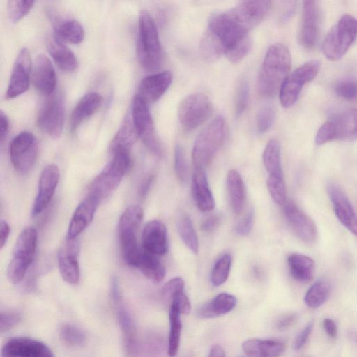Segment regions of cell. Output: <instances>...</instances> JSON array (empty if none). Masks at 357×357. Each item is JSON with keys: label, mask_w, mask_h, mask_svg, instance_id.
Returning a JSON list of instances; mask_svg holds the SVG:
<instances>
[{"label": "cell", "mask_w": 357, "mask_h": 357, "mask_svg": "<svg viewBox=\"0 0 357 357\" xmlns=\"http://www.w3.org/2000/svg\"><path fill=\"white\" fill-rule=\"evenodd\" d=\"M238 6L213 14L208 20L207 29L220 43L224 54L232 63L241 61L252 48L249 31L254 29Z\"/></svg>", "instance_id": "1"}, {"label": "cell", "mask_w": 357, "mask_h": 357, "mask_svg": "<svg viewBox=\"0 0 357 357\" xmlns=\"http://www.w3.org/2000/svg\"><path fill=\"white\" fill-rule=\"evenodd\" d=\"M291 59L288 47L282 43L269 47L262 63L257 79L259 94L273 98L280 89L289 74Z\"/></svg>", "instance_id": "2"}, {"label": "cell", "mask_w": 357, "mask_h": 357, "mask_svg": "<svg viewBox=\"0 0 357 357\" xmlns=\"http://www.w3.org/2000/svg\"><path fill=\"white\" fill-rule=\"evenodd\" d=\"M137 55L141 66L148 71H156L162 65L164 55L157 28L145 10L139 16Z\"/></svg>", "instance_id": "3"}, {"label": "cell", "mask_w": 357, "mask_h": 357, "mask_svg": "<svg viewBox=\"0 0 357 357\" xmlns=\"http://www.w3.org/2000/svg\"><path fill=\"white\" fill-rule=\"evenodd\" d=\"M227 132L225 119L217 116L197 135L192 151L195 167L205 169L213 161L224 143Z\"/></svg>", "instance_id": "4"}, {"label": "cell", "mask_w": 357, "mask_h": 357, "mask_svg": "<svg viewBox=\"0 0 357 357\" xmlns=\"http://www.w3.org/2000/svg\"><path fill=\"white\" fill-rule=\"evenodd\" d=\"M144 212L137 205L128 207L121 214L117 225V234L123 257L130 266L135 267L142 250L139 246L137 232Z\"/></svg>", "instance_id": "5"}, {"label": "cell", "mask_w": 357, "mask_h": 357, "mask_svg": "<svg viewBox=\"0 0 357 357\" xmlns=\"http://www.w3.org/2000/svg\"><path fill=\"white\" fill-rule=\"evenodd\" d=\"M37 243V231L31 227L24 229L18 236L7 268V277L11 283L18 284L24 278L33 261Z\"/></svg>", "instance_id": "6"}, {"label": "cell", "mask_w": 357, "mask_h": 357, "mask_svg": "<svg viewBox=\"0 0 357 357\" xmlns=\"http://www.w3.org/2000/svg\"><path fill=\"white\" fill-rule=\"evenodd\" d=\"M111 162L91 182L88 194L100 201L107 197L119 186L130 165V151H116L112 153Z\"/></svg>", "instance_id": "7"}, {"label": "cell", "mask_w": 357, "mask_h": 357, "mask_svg": "<svg viewBox=\"0 0 357 357\" xmlns=\"http://www.w3.org/2000/svg\"><path fill=\"white\" fill-rule=\"evenodd\" d=\"M357 36V19L346 14L331 28L322 43V52L331 61L340 59Z\"/></svg>", "instance_id": "8"}, {"label": "cell", "mask_w": 357, "mask_h": 357, "mask_svg": "<svg viewBox=\"0 0 357 357\" xmlns=\"http://www.w3.org/2000/svg\"><path fill=\"white\" fill-rule=\"evenodd\" d=\"M357 139V109L344 111L325 122L318 130L315 142L322 145L334 140Z\"/></svg>", "instance_id": "9"}, {"label": "cell", "mask_w": 357, "mask_h": 357, "mask_svg": "<svg viewBox=\"0 0 357 357\" xmlns=\"http://www.w3.org/2000/svg\"><path fill=\"white\" fill-rule=\"evenodd\" d=\"M320 68L319 60H311L289 74L279 93L284 107L289 108L296 103L303 86L315 78Z\"/></svg>", "instance_id": "10"}, {"label": "cell", "mask_w": 357, "mask_h": 357, "mask_svg": "<svg viewBox=\"0 0 357 357\" xmlns=\"http://www.w3.org/2000/svg\"><path fill=\"white\" fill-rule=\"evenodd\" d=\"M131 118L138 137L151 151L160 155L162 149L155 133L147 102L139 94H137L132 100Z\"/></svg>", "instance_id": "11"}, {"label": "cell", "mask_w": 357, "mask_h": 357, "mask_svg": "<svg viewBox=\"0 0 357 357\" xmlns=\"http://www.w3.org/2000/svg\"><path fill=\"white\" fill-rule=\"evenodd\" d=\"M213 105L207 96L201 93L190 94L178 105L177 114L183 127L192 130L202 125L210 116Z\"/></svg>", "instance_id": "12"}, {"label": "cell", "mask_w": 357, "mask_h": 357, "mask_svg": "<svg viewBox=\"0 0 357 357\" xmlns=\"http://www.w3.org/2000/svg\"><path fill=\"white\" fill-rule=\"evenodd\" d=\"M38 152V141L33 134L24 131L16 135L10 144L9 155L14 169L22 174L33 168Z\"/></svg>", "instance_id": "13"}, {"label": "cell", "mask_w": 357, "mask_h": 357, "mask_svg": "<svg viewBox=\"0 0 357 357\" xmlns=\"http://www.w3.org/2000/svg\"><path fill=\"white\" fill-rule=\"evenodd\" d=\"M38 114V128L53 138L61 136L64 124L65 103L61 94L48 96Z\"/></svg>", "instance_id": "14"}, {"label": "cell", "mask_w": 357, "mask_h": 357, "mask_svg": "<svg viewBox=\"0 0 357 357\" xmlns=\"http://www.w3.org/2000/svg\"><path fill=\"white\" fill-rule=\"evenodd\" d=\"M79 252V243L77 238L66 237L57 253L60 274L63 280L71 285L77 284L80 279Z\"/></svg>", "instance_id": "15"}, {"label": "cell", "mask_w": 357, "mask_h": 357, "mask_svg": "<svg viewBox=\"0 0 357 357\" xmlns=\"http://www.w3.org/2000/svg\"><path fill=\"white\" fill-rule=\"evenodd\" d=\"M31 59L29 52L22 48L14 63L6 91L8 99L15 98L27 91L31 73Z\"/></svg>", "instance_id": "16"}, {"label": "cell", "mask_w": 357, "mask_h": 357, "mask_svg": "<svg viewBox=\"0 0 357 357\" xmlns=\"http://www.w3.org/2000/svg\"><path fill=\"white\" fill-rule=\"evenodd\" d=\"M60 171L55 164H49L43 169L39 181L38 192L32 209V217L40 214L49 205L59 183Z\"/></svg>", "instance_id": "17"}, {"label": "cell", "mask_w": 357, "mask_h": 357, "mask_svg": "<svg viewBox=\"0 0 357 357\" xmlns=\"http://www.w3.org/2000/svg\"><path fill=\"white\" fill-rule=\"evenodd\" d=\"M1 356L6 357H52L54 354L45 343L25 337L8 340L1 348Z\"/></svg>", "instance_id": "18"}, {"label": "cell", "mask_w": 357, "mask_h": 357, "mask_svg": "<svg viewBox=\"0 0 357 357\" xmlns=\"http://www.w3.org/2000/svg\"><path fill=\"white\" fill-rule=\"evenodd\" d=\"M327 191L340 222L351 233L357 236V215L344 192L337 184L333 182L328 183Z\"/></svg>", "instance_id": "19"}, {"label": "cell", "mask_w": 357, "mask_h": 357, "mask_svg": "<svg viewBox=\"0 0 357 357\" xmlns=\"http://www.w3.org/2000/svg\"><path fill=\"white\" fill-rule=\"evenodd\" d=\"M283 212L287 222L296 236L305 243H313L317 236V227L313 220L294 202H286Z\"/></svg>", "instance_id": "20"}, {"label": "cell", "mask_w": 357, "mask_h": 357, "mask_svg": "<svg viewBox=\"0 0 357 357\" xmlns=\"http://www.w3.org/2000/svg\"><path fill=\"white\" fill-rule=\"evenodd\" d=\"M111 296L123 334L125 347L128 353L133 352L136 344L135 325L122 301L118 280L116 278H113L111 282Z\"/></svg>", "instance_id": "21"}, {"label": "cell", "mask_w": 357, "mask_h": 357, "mask_svg": "<svg viewBox=\"0 0 357 357\" xmlns=\"http://www.w3.org/2000/svg\"><path fill=\"white\" fill-rule=\"evenodd\" d=\"M100 200L90 194L79 203L70 219L66 237L77 238L92 222Z\"/></svg>", "instance_id": "22"}, {"label": "cell", "mask_w": 357, "mask_h": 357, "mask_svg": "<svg viewBox=\"0 0 357 357\" xmlns=\"http://www.w3.org/2000/svg\"><path fill=\"white\" fill-rule=\"evenodd\" d=\"M319 17L318 0H303L300 40L307 49L312 48L317 43Z\"/></svg>", "instance_id": "23"}, {"label": "cell", "mask_w": 357, "mask_h": 357, "mask_svg": "<svg viewBox=\"0 0 357 357\" xmlns=\"http://www.w3.org/2000/svg\"><path fill=\"white\" fill-rule=\"evenodd\" d=\"M142 248L151 254L162 255L167 251V233L165 224L158 220L146 223L142 234Z\"/></svg>", "instance_id": "24"}, {"label": "cell", "mask_w": 357, "mask_h": 357, "mask_svg": "<svg viewBox=\"0 0 357 357\" xmlns=\"http://www.w3.org/2000/svg\"><path fill=\"white\" fill-rule=\"evenodd\" d=\"M33 84L41 93L50 96L54 93L56 85V77L54 68L48 57L38 55L35 59L33 72Z\"/></svg>", "instance_id": "25"}, {"label": "cell", "mask_w": 357, "mask_h": 357, "mask_svg": "<svg viewBox=\"0 0 357 357\" xmlns=\"http://www.w3.org/2000/svg\"><path fill=\"white\" fill-rule=\"evenodd\" d=\"M172 81L169 71H162L144 77L139 84V93L147 102L159 100L168 89Z\"/></svg>", "instance_id": "26"}, {"label": "cell", "mask_w": 357, "mask_h": 357, "mask_svg": "<svg viewBox=\"0 0 357 357\" xmlns=\"http://www.w3.org/2000/svg\"><path fill=\"white\" fill-rule=\"evenodd\" d=\"M191 190L194 201L200 211L207 212L214 208L215 200L204 169L195 167Z\"/></svg>", "instance_id": "27"}, {"label": "cell", "mask_w": 357, "mask_h": 357, "mask_svg": "<svg viewBox=\"0 0 357 357\" xmlns=\"http://www.w3.org/2000/svg\"><path fill=\"white\" fill-rule=\"evenodd\" d=\"M102 96L96 92L85 94L77 103L70 116V128L75 131L79 125L92 116L100 107Z\"/></svg>", "instance_id": "28"}, {"label": "cell", "mask_w": 357, "mask_h": 357, "mask_svg": "<svg viewBox=\"0 0 357 357\" xmlns=\"http://www.w3.org/2000/svg\"><path fill=\"white\" fill-rule=\"evenodd\" d=\"M47 51L56 66L66 73H72L78 67V61L73 52L55 36L48 40Z\"/></svg>", "instance_id": "29"}, {"label": "cell", "mask_w": 357, "mask_h": 357, "mask_svg": "<svg viewBox=\"0 0 357 357\" xmlns=\"http://www.w3.org/2000/svg\"><path fill=\"white\" fill-rule=\"evenodd\" d=\"M236 305V297L228 293H220L210 301L198 307L197 313L201 318H213L231 311Z\"/></svg>", "instance_id": "30"}, {"label": "cell", "mask_w": 357, "mask_h": 357, "mask_svg": "<svg viewBox=\"0 0 357 357\" xmlns=\"http://www.w3.org/2000/svg\"><path fill=\"white\" fill-rule=\"evenodd\" d=\"M243 352L250 356L274 357L285 349L283 342L273 340L249 339L242 344Z\"/></svg>", "instance_id": "31"}, {"label": "cell", "mask_w": 357, "mask_h": 357, "mask_svg": "<svg viewBox=\"0 0 357 357\" xmlns=\"http://www.w3.org/2000/svg\"><path fill=\"white\" fill-rule=\"evenodd\" d=\"M226 185L231 207L234 213L239 214L245 206L246 191L243 180L236 170L228 172Z\"/></svg>", "instance_id": "32"}, {"label": "cell", "mask_w": 357, "mask_h": 357, "mask_svg": "<svg viewBox=\"0 0 357 357\" xmlns=\"http://www.w3.org/2000/svg\"><path fill=\"white\" fill-rule=\"evenodd\" d=\"M287 264L291 275L296 280L307 282L311 280L314 270V261L305 255L293 253L288 257Z\"/></svg>", "instance_id": "33"}, {"label": "cell", "mask_w": 357, "mask_h": 357, "mask_svg": "<svg viewBox=\"0 0 357 357\" xmlns=\"http://www.w3.org/2000/svg\"><path fill=\"white\" fill-rule=\"evenodd\" d=\"M135 267L154 283L160 282L165 276V267L156 255L149 253L143 249Z\"/></svg>", "instance_id": "34"}, {"label": "cell", "mask_w": 357, "mask_h": 357, "mask_svg": "<svg viewBox=\"0 0 357 357\" xmlns=\"http://www.w3.org/2000/svg\"><path fill=\"white\" fill-rule=\"evenodd\" d=\"M138 135L134 127L131 116H128L113 138L110 150L113 153L119 150L130 151Z\"/></svg>", "instance_id": "35"}, {"label": "cell", "mask_w": 357, "mask_h": 357, "mask_svg": "<svg viewBox=\"0 0 357 357\" xmlns=\"http://www.w3.org/2000/svg\"><path fill=\"white\" fill-rule=\"evenodd\" d=\"M54 36L61 42L79 44L84 38L82 26L76 20H66L55 27Z\"/></svg>", "instance_id": "36"}, {"label": "cell", "mask_w": 357, "mask_h": 357, "mask_svg": "<svg viewBox=\"0 0 357 357\" xmlns=\"http://www.w3.org/2000/svg\"><path fill=\"white\" fill-rule=\"evenodd\" d=\"M262 158L268 176H283L281 165L280 146L276 139H271L267 143L263 152Z\"/></svg>", "instance_id": "37"}, {"label": "cell", "mask_w": 357, "mask_h": 357, "mask_svg": "<svg viewBox=\"0 0 357 357\" xmlns=\"http://www.w3.org/2000/svg\"><path fill=\"white\" fill-rule=\"evenodd\" d=\"M329 293V283L325 280H319L309 288L304 300L309 307L318 308L327 300Z\"/></svg>", "instance_id": "38"}, {"label": "cell", "mask_w": 357, "mask_h": 357, "mask_svg": "<svg viewBox=\"0 0 357 357\" xmlns=\"http://www.w3.org/2000/svg\"><path fill=\"white\" fill-rule=\"evenodd\" d=\"M199 48L203 59L208 62L215 61L224 54L220 43L208 29L203 34Z\"/></svg>", "instance_id": "39"}, {"label": "cell", "mask_w": 357, "mask_h": 357, "mask_svg": "<svg viewBox=\"0 0 357 357\" xmlns=\"http://www.w3.org/2000/svg\"><path fill=\"white\" fill-rule=\"evenodd\" d=\"M180 314V312L176 308L170 306L169 312V334L168 339V354L172 356L177 354L180 345L182 328Z\"/></svg>", "instance_id": "40"}, {"label": "cell", "mask_w": 357, "mask_h": 357, "mask_svg": "<svg viewBox=\"0 0 357 357\" xmlns=\"http://www.w3.org/2000/svg\"><path fill=\"white\" fill-rule=\"evenodd\" d=\"M178 232L185 245L194 253L199 251V241L196 231L193 227L190 218L186 215H182L178 219Z\"/></svg>", "instance_id": "41"}, {"label": "cell", "mask_w": 357, "mask_h": 357, "mask_svg": "<svg viewBox=\"0 0 357 357\" xmlns=\"http://www.w3.org/2000/svg\"><path fill=\"white\" fill-rule=\"evenodd\" d=\"M59 335L66 344L73 347H82L86 341V335L84 332L70 324L61 325L59 328Z\"/></svg>", "instance_id": "42"}, {"label": "cell", "mask_w": 357, "mask_h": 357, "mask_svg": "<svg viewBox=\"0 0 357 357\" xmlns=\"http://www.w3.org/2000/svg\"><path fill=\"white\" fill-rule=\"evenodd\" d=\"M231 266V256L229 254H225L215 261L211 273V281L213 285L218 287L226 282Z\"/></svg>", "instance_id": "43"}, {"label": "cell", "mask_w": 357, "mask_h": 357, "mask_svg": "<svg viewBox=\"0 0 357 357\" xmlns=\"http://www.w3.org/2000/svg\"><path fill=\"white\" fill-rule=\"evenodd\" d=\"M35 0H8V15L10 22H18L31 10Z\"/></svg>", "instance_id": "44"}, {"label": "cell", "mask_w": 357, "mask_h": 357, "mask_svg": "<svg viewBox=\"0 0 357 357\" xmlns=\"http://www.w3.org/2000/svg\"><path fill=\"white\" fill-rule=\"evenodd\" d=\"M266 185L273 200L278 204L283 205L287 198L284 176H268Z\"/></svg>", "instance_id": "45"}, {"label": "cell", "mask_w": 357, "mask_h": 357, "mask_svg": "<svg viewBox=\"0 0 357 357\" xmlns=\"http://www.w3.org/2000/svg\"><path fill=\"white\" fill-rule=\"evenodd\" d=\"M250 89L248 81L242 79L238 84L235 92L234 108L236 117H240L246 109L249 99Z\"/></svg>", "instance_id": "46"}, {"label": "cell", "mask_w": 357, "mask_h": 357, "mask_svg": "<svg viewBox=\"0 0 357 357\" xmlns=\"http://www.w3.org/2000/svg\"><path fill=\"white\" fill-rule=\"evenodd\" d=\"M335 93L341 98L348 101L357 100V81L346 78L339 81L335 86Z\"/></svg>", "instance_id": "47"}, {"label": "cell", "mask_w": 357, "mask_h": 357, "mask_svg": "<svg viewBox=\"0 0 357 357\" xmlns=\"http://www.w3.org/2000/svg\"><path fill=\"white\" fill-rule=\"evenodd\" d=\"M174 169L177 178L185 182L188 178V170L183 148L177 144L174 148Z\"/></svg>", "instance_id": "48"}, {"label": "cell", "mask_w": 357, "mask_h": 357, "mask_svg": "<svg viewBox=\"0 0 357 357\" xmlns=\"http://www.w3.org/2000/svg\"><path fill=\"white\" fill-rule=\"evenodd\" d=\"M275 119V109L265 107L259 110L256 119L257 130L259 133H264L273 126Z\"/></svg>", "instance_id": "49"}, {"label": "cell", "mask_w": 357, "mask_h": 357, "mask_svg": "<svg viewBox=\"0 0 357 357\" xmlns=\"http://www.w3.org/2000/svg\"><path fill=\"white\" fill-rule=\"evenodd\" d=\"M21 319V314L15 310H5L1 312L0 332L3 333L15 326Z\"/></svg>", "instance_id": "50"}, {"label": "cell", "mask_w": 357, "mask_h": 357, "mask_svg": "<svg viewBox=\"0 0 357 357\" xmlns=\"http://www.w3.org/2000/svg\"><path fill=\"white\" fill-rule=\"evenodd\" d=\"M185 282L182 278L175 277L169 280L162 288V295L165 299L172 300L178 292L183 291Z\"/></svg>", "instance_id": "51"}, {"label": "cell", "mask_w": 357, "mask_h": 357, "mask_svg": "<svg viewBox=\"0 0 357 357\" xmlns=\"http://www.w3.org/2000/svg\"><path fill=\"white\" fill-rule=\"evenodd\" d=\"M170 306L176 308L180 314H188L191 310L190 301L183 291L178 292L172 297Z\"/></svg>", "instance_id": "52"}, {"label": "cell", "mask_w": 357, "mask_h": 357, "mask_svg": "<svg viewBox=\"0 0 357 357\" xmlns=\"http://www.w3.org/2000/svg\"><path fill=\"white\" fill-rule=\"evenodd\" d=\"M254 217V211L251 209L236 225L235 228L236 233L242 236L249 234L253 227Z\"/></svg>", "instance_id": "53"}, {"label": "cell", "mask_w": 357, "mask_h": 357, "mask_svg": "<svg viewBox=\"0 0 357 357\" xmlns=\"http://www.w3.org/2000/svg\"><path fill=\"white\" fill-rule=\"evenodd\" d=\"M241 3L264 16L270 8L271 0H242Z\"/></svg>", "instance_id": "54"}, {"label": "cell", "mask_w": 357, "mask_h": 357, "mask_svg": "<svg viewBox=\"0 0 357 357\" xmlns=\"http://www.w3.org/2000/svg\"><path fill=\"white\" fill-rule=\"evenodd\" d=\"M312 328L313 322H310L298 334L293 343V349L294 350H300L305 345Z\"/></svg>", "instance_id": "55"}, {"label": "cell", "mask_w": 357, "mask_h": 357, "mask_svg": "<svg viewBox=\"0 0 357 357\" xmlns=\"http://www.w3.org/2000/svg\"><path fill=\"white\" fill-rule=\"evenodd\" d=\"M281 20L282 22L288 21L294 15L296 7V0H281Z\"/></svg>", "instance_id": "56"}, {"label": "cell", "mask_w": 357, "mask_h": 357, "mask_svg": "<svg viewBox=\"0 0 357 357\" xmlns=\"http://www.w3.org/2000/svg\"><path fill=\"white\" fill-rule=\"evenodd\" d=\"M221 217L219 214L212 215L202 224L201 228L205 232L213 231L220 224Z\"/></svg>", "instance_id": "57"}, {"label": "cell", "mask_w": 357, "mask_h": 357, "mask_svg": "<svg viewBox=\"0 0 357 357\" xmlns=\"http://www.w3.org/2000/svg\"><path fill=\"white\" fill-rule=\"evenodd\" d=\"M297 319L295 313L287 314L281 317L276 322V327L279 330H284L291 326Z\"/></svg>", "instance_id": "58"}, {"label": "cell", "mask_w": 357, "mask_h": 357, "mask_svg": "<svg viewBox=\"0 0 357 357\" xmlns=\"http://www.w3.org/2000/svg\"><path fill=\"white\" fill-rule=\"evenodd\" d=\"M10 232V227L8 223L1 220L0 222V245L1 249L6 244Z\"/></svg>", "instance_id": "59"}, {"label": "cell", "mask_w": 357, "mask_h": 357, "mask_svg": "<svg viewBox=\"0 0 357 357\" xmlns=\"http://www.w3.org/2000/svg\"><path fill=\"white\" fill-rule=\"evenodd\" d=\"M323 326L328 334L332 338H335L337 334V328L335 322L331 319H325L323 321Z\"/></svg>", "instance_id": "60"}, {"label": "cell", "mask_w": 357, "mask_h": 357, "mask_svg": "<svg viewBox=\"0 0 357 357\" xmlns=\"http://www.w3.org/2000/svg\"><path fill=\"white\" fill-rule=\"evenodd\" d=\"M9 123L6 115L3 111L0 113V138L1 142H3L6 137L8 130Z\"/></svg>", "instance_id": "61"}, {"label": "cell", "mask_w": 357, "mask_h": 357, "mask_svg": "<svg viewBox=\"0 0 357 357\" xmlns=\"http://www.w3.org/2000/svg\"><path fill=\"white\" fill-rule=\"evenodd\" d=\"M153 180V175H149L143 182L140 188V195L142 197H144L148 193L151 183Z\"/></svg>", "instance_id": "62"}, {"label": "cell", "mask_w": 357, "mask_h": 357, "mask_svg": "<svg viewBox=\"0 0 357 357\" xmlns=\"http://www.w3.org/2000/svg\"><path fill=\"white\" fill-rule=\"evenodd\" d=\"M208 356L211 357H224L225 356V350L220 345L215 344L211 348Z\"/></svg>", "instance_id": "63"}, {"label": "cell", "mask_w": 357, "mask_h": 357, "mask_svg": "<svg viewBox=\"0 0 357 357\" xmlns=\"http://www.w3.org/2000/svg\"><path fill=\"white\" fill-rule=\"evenodd\" d=\"M348 337L353 343L357 345V331H351L348 333Z\"/></svg>", "instance_id": "64"}]
</instances>
